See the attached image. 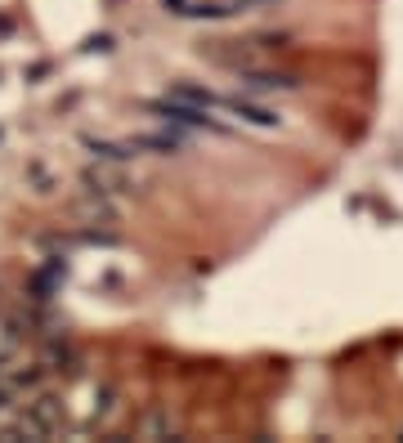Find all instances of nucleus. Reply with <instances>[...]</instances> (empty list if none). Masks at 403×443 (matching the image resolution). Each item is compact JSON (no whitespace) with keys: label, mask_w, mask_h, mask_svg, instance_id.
I'll return each mask as SVG.
<instances>
[{"label":"nucleus","mask_w":403,"mask_h":443,"mask_svg":"<svg viewBox=\"0 0 403 443\" xmlns=\"http://www.w3.org/2000/svg\"><path fill=\"white\" fill-rule=\"evenodd\" d=\"M170 18H184V23H229L251 14V0H162Z\"/></svg>","instance_id":"obj_1"},{"label":"nucleus","mask_w":403,"mask_h":443,"mask_svg":"<svg viewBox=\"0 0 403 443\" xmlns=\"http://www.w3.org/2000/svg\"><path fill=\"white\" fill-rule=\"evenodd\" d=\"M238 90H247V94H296L300 90V77L296 72H278V68H269V63H251V68H238Z\"/></svg>","instance_id":"obj_2"},{"label":"nucleus","mask_w":403,"mask_h":443,"mask_svg":"<svg viewBox=\"0 0 403 443\" xmlns=\"http://www.w3.org/2000/svg\"><path fill=\"white\" fill-rule=\"evenodd\" d=\"M85 184H90L94 193H126V188H130L126 175L108 170V162H99V166H90V170H85Z\"/></svg>","instance_id":"obj_3"},{"label":"nucleus","mask_w":403,"mask_h":443,"mask_svg":"<svg viewBox=\"0 0 403 443\" xmlns=\"http://www.w3.org/2000/svg\"><path fill=\"white\" fill-rule=\"evenodd\" d=\"M251 5H274V0H251Z\"/></svg>","instance_id":"obj_4"}]
</instances>
